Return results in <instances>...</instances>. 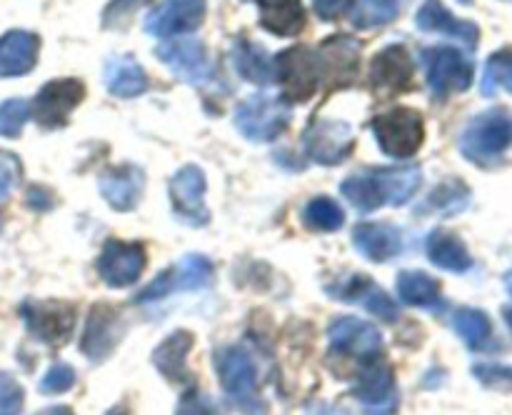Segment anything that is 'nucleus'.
Instances as JSON below:
<instances>
[{"mask_svg": "<svg viewBox=\"0 0 512 415\" xmlns=\"http://www.w3.org/2000/svg\"><path fill=\"white\" fill-rule=\"evenodd\" d=\"M370 85L383 100L415 88V63L403 45H388L375 55L370 65Z\"/></svg>", "mask_w": 512, "mask_h": 415, "instance_id": "14", "label": "nucleus"}, {"mask_svg": "<svg viewBox=\"0 0 512 415\" xmlns=\"http://www.w3.org/2000/svg\"><path fill=\"white\" fill-rule=\"evenodd\" d=\"M510 290H512V280H510Z\"/></svg>", "mask_w": 512, "mask_h": 415, "instance_id": "48", "label": "nucleus"}, {"mask_svg": "<svg viewBox=\"0 0 512 415\" xmlns=\"http://www.w3.org/2000/svg\"><path fill=\"white\" fill-rule=\"evenodd\" d=\"M468 198L470 190L465 188L460 180H445L443 185H438V188L433 190L430 205H435V208L443 210V213H458V210H463L465 205H468Z\"/></svg>", "mask_w": 512, "mask_h": 415, "instance_id": "37", "label": "nucleus"}, {"mask_svg": "<svg viewBox=\"0 0 512 415\" xmlns=\"http://www.w3.org/2000/svg\"><path fill=\"white\" fill-rule=\"evenodd\" d=\"M260 25L280 38H295L305 28V10L300 0H258Z\"/></svg>", "mask_w": 512, "mask_h": 415, "instance_id": "28", "label": "nucleus"}, {"mask_svg": "<svg viewBox=\"0 0 512 415\" xmlns=\"http://www.w3.org/2000/svg\"><path fill=\"white\" fill-rule=\"evenodd\" d=\"M353 245L363 258L388 263L403 253V233L388 223H360L353 230Z\"/></svg>", "mask_w": 512, "mask_h": 415, "instance_id": "23", "label": "nucleus"}, {"mask_svg": "<svg viewBox=\"0 0 512 415\" xmlns=\"http://www.w3.org/2000/svg\"><path fill=\"white\" fill-rule=\"evenodd\" d=\"M155 55L160 58V63L173 70L175 78L188 85H205L213 78L215 65L205 43L198 38L168 40V43L158 45Z\"/></svg>", "mask_w": 512, "mask_h": 415, "instance_id": "9", "label": "nucleus"}, {"mask_svg": "<svg viewBox=\"0 0 512 415\" xmlns=\"http://www.w3.org/2000/svg\"><path fill=\"white\" fill-rule=\"evenodd\" d=\"M320 60H323V73L330 85H348L358 75L360 63V43H355L348 35H333L318 48Z\"/></svg>", "mask_w": 512, "mask_h": 415, "instance_id": "22", "label": "nucleus"}, {"mask_svg": "<svg viewBox=\"0 0 512 415\" xmlns=\"http://www.w3.org/2000/svg\"><path fill=\"white\" fill-rule=\"evenodd\" d=\"M233 65L240 78L248 80V83L270 85L275 80L273 55L263 45H255L245 38H238L233 43Z\"/></svg>", "mask_w": 512, "mask_h": 415, "instance_id": "29", "label": "nucleus"}, {"mask_svg": "<svg viewBox=\"0 0 512 415\" xmlns=\"http://www.w3.org/2000/svg\"><path fill=\"white\" fill-rule=\"evenodd\" d=\"M400 0H353L350 23L360 30L380 28L398 18Z\"/></svg>", "mask_w": 512, "mask_h": 415, "instance_id": "32", "label": "nucleus"}, {"mask_svg": "<svg viewBox=\"0 0 512 415\" xmlns=\"http://www.w3.org/2000/svg\"><path fill=\"white\" fill-rule=\"evenodd\" d=\"M145 263H148V258H145L143 245L110 238L100 250L98 273L110 288H128L143 275Z\"/></svg>", "mask_w": 512, "mask_h": 415, "instance_id": "15", "label": "nucleus"}, {"mask_svg": "<svg viewBox=\"0 0 512 415\" xmlns=\"http://www.w3.org/2000/svg\"><path fill=\"white\" fill-rule=\"evenodd\" d=\"M75 385V370L70 368L68 363H55L50 365L48 373L40 378V393H48V395H58L65 393Z\"/></svg>", "mask_w": 512, "mask_h": 415, "instance_id": "39", "label": "nucleus"}, {"mask_svg": "<svg viewBox=\"0 0 512 415\" xmlns=\"http://www.w3.org/2000/svg\"><path fill=\"white\" fill-rule=\"evenodd\" d=\"M98 188L110 208L128 213L140 203V195L145 190V175L143 170L130 163L118 165V168H110L100 175Z\"/></svg>", "mask_w": 512, "mask_h": 415, "instance_id": "20", "label": "nucleus"}, {"mask_svg": "<svg viewBox=\"0 0 512 415\" xmlns=\"http://www.w3.org/2000/svg\"><path fill=\"white\" fill-rule=\"evenodd\" d=\"M328 338L338 353L353 355L363 363L378 360L375 355H380V350H383V338H380L378 328L368 320L350 318V315L333 320V325L328 328Z\"/></svg>", "mask_w": 512, "mask_h": 415, "instance_id": "17", "label": "nucleus"}, {"mask_svg": "<svg viewBox=\"0 0 512 415\" xmlns=\"http://www.w3.org/2000/svg\"><path fill=\"white\" fill-rule=\"evenodd\" d=\"M380 150L390 158H413L425 140L423 115L413 108H395L370 123Z\"/></svg>", "mask_w": 512, "mask_h": 415, "instance_id": "4", "label": "nucleus"}, {"mask_svg": "<svg viewBox=\"0 0 512 415\" xmlns=\"http://www.w3.org/2000/svg\"><path fill=\"white\" fill-rule=\"evenodd\" d=\"M273 70L285 103H305L320 88V80H325L323 60L308 45H295L275 55Z\"/></svg>", "mask_w": 512, "mask_h": 415, "instance_id": "3", "label": "nucleus"}, {"mask_svg": "<svg viewBox=\"0 0 512 415\" xmlns=\"http://www.w3.org/2000/svg\"><path fill=\"white\" fill-rule=\"evenodd\" d=\"M35 415H73V410H70L68 405H50V408L40 410V413Z\"/></svg>", "mask_w": 512, "mask_h": 415, "instance_id": "45", "label": "nucleus"}, {"mask_svg": "<svg viewBox=\"0 0 512 415\" xmlns=\"http://www.w3.org/2000/svg\"><path fill=\"white\" fill-rule=\"evenodd\" d=\"M205 190H208V180H205L203 168H198V165H183L170 178V203H173L180 223L193 225V228H203V225L210 223Z\"/></svg>", "mask_w": 512, "mask_h": 415, "instance_id": "10", "label": "nucleus"}, {"mask_svg": "<svg viewBox=\"0 0 512 415\" xmlns=\"http://www.w3.org/2000/svg\"><path fill=\"white\" fill-rule=\"evenodd\" d=\"M85 98V85L75 78L50 80L35 95L30 113L43 128H63L68 123L73 108H78Z\"/></svg>", "mask_w": 512, "mask_h": 415, "instance_id": "13", "label": "nucleus"}, {"mask_svg": "<svg viewBox=\"0 0 512 415\" xmlns=\"http://www.w3.org/2000/svg\"><path fill=\"white\" fill-rule=\"evenodd\" d=\"M428 258L438 268L450 270V273H465L473 265L468 248L458 235L448 230H433L428 238Z\"/></svg>", "mask_w": 512, "mask_h": 415, "instance_id": "30", "label": "nucleus"}, {"mask_svg": "<svg viewBox=\"0 0 512 415\" xmlns=\"http://www.w3.org/2000/svg\"><path fill=\"white\" fill-rule=\"evenodd\" d=\"M505 315H508V323H510V328H512V308L505 310Z\"/></svg>", "mask_w": 512, "mask_h": 415, "instance_id": "47", "label": "nucleus"}, {"mask_svg": "<svg viewBox=\"0 0 512 415\" xmlns=\"http://www.w3.org/2000/svg\"><path fill=\"white\" fill-rule=\"evenodd\" d=\"M498 88H505L512 93V53H495L485 65L483 78V95L493 98Z\"/></svg>", "mask_w": 512, "mask_h": 415, "instance_id": "35", "label": "nucleus"}, {"mask_svg": "<svg viewBox=\"0 0 512 415\" xmlns=\"http://www.w3.org/2000/svg\"><path fill=\"white\" fill-rule=\"evenodd\" d=\"M205 13H208V0H163L145 18V33L153 38L193 33L203 25Z\"/></svg>", "mask_w": 512, "mask_h": 415, "instance_id": "16", "label": "nucleus"}, {"mask_svg": "<svg viewBox=\"0 0 512 415\" xmlns=\"http://www.w3.org/2000/svg\"><path fill=\"white\" fill-rule=\"evenodd\" d=\"M330 293L345 303H360L368 313L378 315L388 323H395L400 318V310L393 303V298L380 285H375L368 275H350L348 280L335 285V290H330Z\"/></svg>", "mask_w": 512, "mask_h": 415, "instance_id": "21", "label": "nucleus"}, {"mask_svg": "<svg viewBox=\"0 0 512 415\" xmlns=\"http://www.w3.org/2000/svg\"><path fill=\"white\" fill-rule=\"evenodd\" d=\"M305 153L320 165H338L355 150V133L345 120H313L303 135Z\"/></svg>", "mask_w": 512, "mask_h": 415, "instance_id": "11", "label": "nucleus"}, {"mask_svg": "<svg viewBox=\"0 0 512 415\" xmlns=\"http://www.w3.org/2000/svg\"><path fill=\"white\" fill-rule=\"evenodd\" d=\"M23 388L10 373H0V415H20L23 410Z\"/></svg>", "mask_w": 512, "mask_h": 415, "instance_id": "40", "label": "nucleus"}, {"mask_svg": "<svg viewBox=\"0 0 512 415\" xmlns=\"http://www.w3.org/2000/svg\"><path fill=\"white\" fill-rule=\"evenodd\" d=\"M453 328L475 350H483L490 343V338H493V325H490V318L483 310L460 308L453 315Z\"/></svg>", "mask_w": 512, "mask_h": 415, "instance_id": "33", "label": "nucleus"}, {"mask_svg": "<svg viewBox=\"0 0 512 415\" xmlns=\"http://www.w3.org/2000/svg\"><path fill=\"white\" fill-rule=\"evenodd\" d=\"M303 223L308 225L310 230H320V233H335V230L343 228L345 213L333 198L318 195V198H313L308 205H305Z\"/></svg>", "mask_w": 512, "mask_h": 415, "instance_id": "34", "label": "nucleus"}, {"mask_svg": "<svg viewBox=\"0 0 512 415\" xmlns=\"http://www.w3.org/2000/svg\"><path fill=\"white\" fill-rule=\"evenodd\" d=\"M213 363L220 375V385L240 413L268 415V405L260 398L258 383H255L253 358L243 348H235V345L220 348Z\"/></svg>", "mask_w": 512, "mask_h": 415, "instance_id": "2", "label": "nucleus"}, {"mask_svg": "<svg viewBox=\"0 0 512 415\" xmlns=\"http://www.w3.org/2000/svg\"><path fill=\"white\" fill-rule=\"evenodd\" d=\"M178 415H223L220 408L215 405L213 398H208L205 393H198V390H190L180 398L178 403Z\"/></svg>", "mask_w": 512, "mask_h": 415, "instance_id": "41", "label": "nucleus"}, {"mask_svg": "<svg viewBox=\"0 0 512 415\" xmlns=\"http://www.w3.org/2000/svg\"><path fill=\"white\" fill-rule=\"evenodd\" d=\"M290 123V108L285 100L275 95L258 93L245 98L235 108V125L240 133L255 143H268L275 140Z\"/></svg>", "mask_w": 512, "mask_h": 415, "instance_id": "5", "label": "nucleus"}, {"mask_svg": "<svg viewBox=\"0 0 512 415\" xmlns=\"http://www.w3.org/2000/svg\"><path fill=\"white\" fill-rule=\"evenodd\" d=\"M193 335L188 330H178V333L168 335L163 343L155 348L153 365L160 370L163 378L170 383H188L190 370H188V353L193 350Z\"/></svg>", "mask_w": 512, "mask_h": 415, "instance_id": "27", "label": "nucleus"}, {"mask_svg": "<svg viewBox=\"0 0 512 415\" xmlns=\"http://www.w3.org/2000/svg\"><path fill=\"white\" fill-rule=\"evenodd\" d=\"M353 393L370 415H390L398 408L395 373L388 363H380V360L368 363V368L358 375Z\"/></svg>", "mask_w": 512, "mask_h": 415, "instance_id": "19", "label": "nucleus"}, {"mask_svg": "<svg viewBox=\"0 0 512 415\" xmlns=\"http://www.w3.org/2000/svg\"><path fill=\"white\" fill-rule=\"evenodd\" d=\"M485 385L493 388H512V368H503V365H478L473 370Z\"/></svg>", "mask_w": 512, "mask_h": 415, "instance_id": "42", "label": "nucleus"}, {"mask_svg": "<svg viewBox=\"0 0 512 415\" xmlns=\"http://www.w3.org/2000/svg\"><path fill=\"white\" fill-rule=\"evenodd\" d=\"M350 0H313L315 13L323 20H335L345 8H348Z\"/></svg>", "mask_w": 512, "mask_h": 415, "instance_id": "43", "label": "nucleus"}, {"mask_svg": "<svg viewBox=\"0 0 512 415\" xmlns=\"http://www.w3.org/2000/svg\"><path fill=\"white\" fill-rule=\"evenodd\" d=\"M30 118V103L23 98H10L0 103V138H18Z\"/></svg>", "mask_w": 512, "mask_h": 415, "instance_id": "36", "label": "nucleus"}, {"mask_svg": "<svg viewBox=\"0 0 512 415\" xmlns=\"http://www.w3.org/2000/svg\"><path fill=\"white\" fill-rule=\"evenodd\" d=\"M20 315L30 333L48 345H63L73 333L75 308L63 300H25Z\"/></svg>", "mask_w": 512, "mask_h": 415, "instance_id": "12", "label": "nucleus"}, {"mask_svg": "<svg viewBox=\"0 0 512 415\" xmlns=\"http://www.w3.org/2000/svg\"><path fill=\"white\" fill-rule=\"evenodd\" d=\"M103 83L115 98H138L148 90V75L143 65L130 55H115L105 63Z\"/></svg>", "mask_w": 512, "mask_h": 415, "instance_id": "26", "label": "nucleus"}, {"mask_svg": "<svg viewBox=\"0 0 512 415\" xmlns=\"http://www.w3.org/2000/svg\"><path fill=\"white\" fill-rule=\"evenodd\" d=\"M398 298L418 308H440L443 303L438 280L430 278L423 270H403L398 275Z\"/></svg>", "mask_w": 512, "mask_h": 415, "instance_id": "31", "label": "nucleus"}, {"mask_svg": "<svg viewBox=\"0 0 512 415\" xmlns=\"http://www.w3.org/2000/svg\"><path fill=\"white\" fill-rule=\"evenodd\" d=\"M105 415H130V410H128V405L120 403V405H115V408H110Z\"/></svg>", "mask_w": 512, "mask_h": 415, "instance_id": "46", "label": "nucleus"}, {"mask_svg": "<svg viewBox=\"0 0 512 415\" xmlns=\"http://www.w3.org/2000/svg\"><path fill=\"white\" fill-rule=\"evenodd\" d=\"M255 3H258V0H255Z\"/></svg>", "mask_w": 512, "mask_h": 415, "instance_id": "49", "label": "nucleus"}, {"mask_svg": "<svg viewBox=\"0 0 512 415\" xmlns=\"http://www.w3.org/2000/svg\"><path fill=\"white\" fill-rule=\"evenodd\" d=\"M125 333L123 315L118 308L108 303H100L90 310L88 323H85L83 340H80V350L88 355L90 360H105L115 350Z\"/></svg>", "mask_w": 512, "mask_h": 415, "instance_id": "18", "label": "nucleus"}, {"mask_svg": "<svg viewBox=\"0 0 512 415\" xmlns=\"http://www.w3.org/2000/svg\"><path fill=\"white\" fill-rule=\"evenodd\" d=\"M420 183H423L420 168H378L350 175L340 185V193L360 213H373L383 205H395V208L405 205L418 193Z\"/></svg>", "mask_w": 512, "mask_h": 415, "instance_id": "1", "label": "nucleus"}, {"mask_svg": "<svg viewBox=\"0 0 512 415\" xmlns=\"http://www.w3.org/2000/svg\"><path fill=\"white\" fill-rule=\"evenodd\" d=\"M428 65L430 90L438 100H445L450 93H463L473 83V63L460 50L440 45V48L423 50Z\"/></svg>", "mask_w": 512, "mask_h": 415, "instance_id": "8", "label": "nucleus"}, {"mask_svg": "<svg viewBox=\"0 0 512 415\" xmlns=\"http://www.w3.org/2000/svg\"><path fill=\"white\" fill-rule=\"evenodd\" d=\"M215 268L205 255L188 253L173 265V268L163 270L155 280H150L135 300L138 303H153V300H163L173 293H183V290H203L213 283Z\"/></svg>", "mask_w": 512, "mask_h": 415, "instance_id": "6", "label": "nucleus"}, {"mask_svg": "<svg viewBox=\"0 0 512 415\" xmlns=\"http://www.w3.org/2000/svg\"><path fill=\"white\" fill-rule=\"evenodd\" d=\"M8 165H13V160H10V155H5V160L0 163V200L8 198L10 188L15 183V170H10Z\"/></svg>", "mask_w": 512, "mask_h": 415, "instance_id": "44", "label": "nucleus"}, {"mask_svg": "<svg viewBox=\"0 0 512 415\" xmlns=\"http://www.w3.org/2000/svg\"><path fill=\"white\" fill-rule=\"evenodd\" d=\"M512 140V123L505 113L493 110V113L478 115L475 120H470V125L465 128L463 138H460V150L468 160L478 165L493 163L495 158H500L505 148Z\"/></svg>", "mask_w": 512, "mask_h": 415, "instance_id": "7", "label": "nucleus"}, {"mask_svg": "<svg viewBox=\"0 0 512 415\" xmlns=\"http://www.w3.org/2000/svg\"><path fill=\"white\" fill-rule=\"evenodd\" d=\"M415 25H418L420 30H425V33H443L448 35V38L463 40L470 48H475L480 38L478 25L455 18L440 0H425L423 8L415 15Z\"/></svg>", "mask_w": 512, "mask_h": 415, "instance_id": "25", "label": "nucleus"}, {"mask_svg": "<svg viewBox=\"0 0 512 415\" xmlns=\"http://www.w3.org/2000/svg\"><path fill=\"white\" fill-rule=\"evenodd\" d=\"M40 38L28 30H8L0 38V78H20L38 63Z\"/></svg>", "mask_w": 512, "mask_h": 415, "instance_id": "24", "label": "nucleus"}, {"mask_svg": "<svg viewBox=\"0 0 512 415\" xmlns=\"http://www.w3.org/2000/svg\"><path fill=\"white\" fill-rule=\"evenodd\" d=\"M150 0H110L103 10V28L105 30H125L130 20L135 18L140 8H145Z\"/></svg>", "mask_w": 512, "mask_h": 415, "instance_id": "38", "label": "nucleus"}]
</instances>
